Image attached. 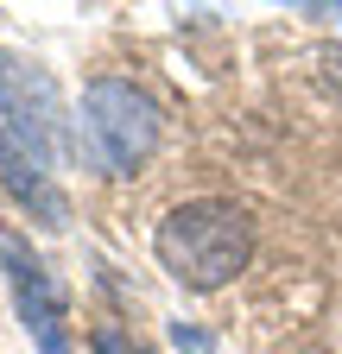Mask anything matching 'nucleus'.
<instances>
[{"label":"nucleus","instance_id":"f257e3e1","mask_svg":"<svg viewBox=\"0 0 342 354\" xmlns=\"http://www.w3.org/2000/svg\"><path fill=\"white\" fill-rule=\"evenodd\" d=\"M152 253L184 291H222L253 259V221L228 196H197V203H178L159 221Z\"/></svg>","mask_w":342,"mask_h":354},{"label":"nucleus","instance_id":"f03ea898","mask_svg":"<svg viewBox=\"0 0 342 354\" xmlns=\"http://www.w3.org/2000/svg\"><path fill=\"white\" fill-rule=\"evenodd\" d=\"M159 102L146 95L140 82L127 76H96L89 88H82V120H76V140H82V158H89V171L102 177H134L152 146H159Z\"/></svg>","mask_w":342,"mask_h":354},{"label":"nucleus","instance_id":"7ed1b4c3","mask_svg":"<svg viewBox=\"0 0 342 354\" xmlns=\"http://www.w3.org/2000/svg\"><path fill=\"white\" fill-rule=\"evenodd\" d=\"M0 114H7L13 140H26L51 171L82 158V140H76V120L64 108L57 76L45 64H32L26 51H0Z\"/></svg>","mask_w":342,"mask_h":354},{"label":"nucleus","instance_id":"20e7f679","mask_svg":"<svg viewBox=\"0 0 342 354\" xmlns=\"http://www.w3.org/2000/svg\"><path fill=\"white\" fill-rule=\"evenodd\" d=\"M0 266H7V279H13L19 323L32 329L38 354H70V342H64V291L51 285V272H45V266H38L19 241H0Z\"/></svg>","mask_w":342,"mask_h":354},{"label":"nucleus","instance_id":"39448f33","mask_svg":"<svg viewBox=\"0 0 342 354\" xmlns=\"http://www.w3.org/2000/svg\"><path fill=\"white\" fill-rule=\"evenodd\" d=\"M0 190H7L38 228H70V196L57 190L51 165L38 158L26 140H13V133H0Z\"/></svg>","mask_w":342,"mask_h":354},{"label":"nucleus","instance_id":"423d86ee","mask_svg":"<svg viewBox=\"0 0 342 354\" xmlns=\"http://www.w3.org/2000/svg\"><path fill=\"white\" fill-rule=\"evenodd\" d=\"M89 348H96V354H152V348H146L140 335H127L120 323H96V335H89Z\"/></svg>","mask_w":342,"mask_h":354},{"label":"nucleus","instance_id":"0eeeda50","mask_svg":"<svg viewBox=\"0 0 342 354\" xmlns=\"http://www.w3.org/2000/svg\"><path fill=\"white\" fill-rule=\"evenodd\" d=\"M171 342H178L184 354H209V348H216V342H209L203 329H190V323H178V329H171Z\"/></svg>","mask_w":342,"mask_h":354}]
</instances>
